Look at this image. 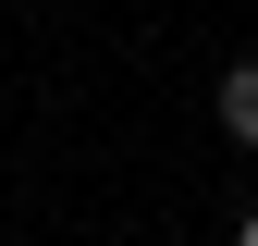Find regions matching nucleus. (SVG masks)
Returning <instances> with one entry per match:
<instances>
[{"mask_svg":"<svg viewBox=\"0 0 258 246\" xmlns=\"http://www.w3.org/2000/svg\"><path fill=\"white\" fill-rule=\"evenodd\" d=\"M221 136H234V148H258V61H234V74H221Z\"/></svg>","mask_w":258,"mask_h":246,"instance_id":"obj_1","label":"nucleus"},{"mask_svg":"<svg viewBox=\"0 0 258 246\" xmlns=\"http://www.w3.org/2000/svg\"><path fill=\"white\" fill-rule=\"evenodd\" d=\"M234 246H258V209H246V222H234Z\"/></svg>","mask_w":258,"mask_h":246,"instance_id":"obj_2","label":"nucleus"}]
</instances>
